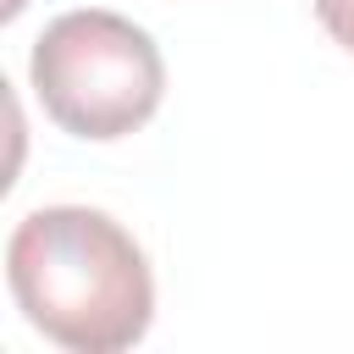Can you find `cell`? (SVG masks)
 I'll list each match as a JSON object with an SVG mask.
<instances>
[{
	"label": "cell",
	"instance_id": "1",
	"mask_svg": "<svg viewBox=\"0 0 354 354\" xmlns=\"http://www.w3.org/2000/svg\"><path fill=\"white\" fill-rule=\"evenodd\" d=\"M6 282L22 321L72 354H122L155 321L149 254L94 205L28 210L6 243Z\"/></svg>",
	"mask_w": 354,
	"mask_h": 354
},
{
	"label": "cell",
	"instance_id": "2",
	"mask_svg": "<svg viewBox=\"0 0 354 354\" xmlns=\"http://www.w3.org/2000/svg\"><path fill=\"white\" fill-rule=\"evenodd\" d=\"M28 77L44 116L83 144L138 133L166 94V61L155 39L133 17L100 6L61 11L55 22H44L28 55Z\"/></svg>",
	"mask_w": 354,
	"mask_h": 354
},
{
	"label": "cell",
	"instance_id": "3",
	"mask_svg": "<svg viewBox=\"0 0 354 354\" xmlns=\"http://www.w3.org/2000/svg\"><path fill=\"white\" fill-rule=\"evenodd\" d=\"M315 17H321V28L354 55V0H315Z\"/></svg>",
	"mask_w": 354,
	"mask_h": 354
}]
</instances>
